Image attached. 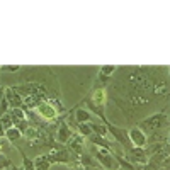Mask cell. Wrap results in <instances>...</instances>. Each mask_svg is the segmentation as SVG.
Here are the masks:
<instances>
[{"label":"cell","instance_id":"6da1fadb","mask_svg":"<svg viewBox=\"0 0 170 170\" xmlns=\"http://www.w3.org/2000/svg\"><path fill=\"white\" fill-rule=\"evenodd\" d=\"M39 112H41V114L44 116V117H49V119H51V117H55V114H56L55 110L51 109L49 106H46V104H42V106H39Z\"/></svg>","mask_w":170,"mask_h":170},{"label":"cell","instance_id":"7a4b0ae2","mask_svg":"<svg viewBox=\"0 0 170 170\" xmlns=\"http://www.w3.org/2000/svg\"><path fill=\"white\" fill-rule=\"evenodd\" d=\"M93 100L97 102V104H104V100H106V93H104V90H97L95 95H93Z\"/></svg>","mask_w":170,"mask_h":170}]
</instances>
